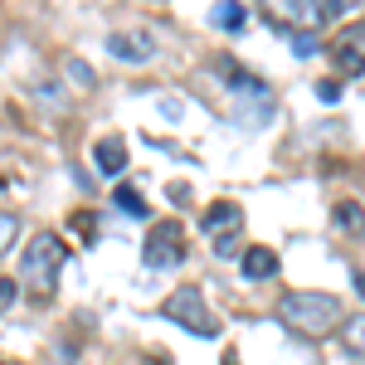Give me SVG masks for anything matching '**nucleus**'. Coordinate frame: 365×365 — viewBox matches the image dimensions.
I'll return each mask as SVG.
<instances>
[{
    "instance_id": "obj_16",
    "label": "nucleus",
    "mask_w": 365,
    "mask_h": 365,
    "mask_svg": "<svg viewBox=\"0 0 365 365\" xmlns=\"http://www.w3.org/2000/svg\"><path fill=\"white\" fill-rule=\"evenodd\" d=\"M15 229H20V220H15V215H5V210H0V253L10 249V239H15Z\"/></svg>"
},
{
    "instance_id": "obj_17",
    "label": "nucleus",
    "mask_w": 365,
    "mask_h": 365,
    "mask_svg": "<svg viewBox=\"0 0 365 365\" xmlns=\"http://www.w3.org/2000/svg\"><path fill=\"white\" fill-rule=\"evenodd\" d=\"M292 49H297L302 58H307V54H317V34H312V29H302V34L292 39Z\"/></svg>"
},
{
    "instance_id": "obj_11",
    "label": "nucleus",
    "mask_w": 365,
    "mask_h": 365,
    "mask_svg": "<svg viewBox=\"0 0 365 365\" xmlns=\"http://www.w3.org/2000/svg\"><path fill=\"white\" fill-rule=\"evenodd\" d=\"M336 225L346 229V234H361V229H365V210L356 205V200H341V205H336Z\"/></svg>"
},
{
    "instance_id": "obj_4",
    "label": "nucleus",
    "mask_w": 365,
    "mask_h": 365,
    "mask_svg": "<svg viewBox=\"0 0 365 365\" xmlns=\"http://www.w3.org/2000/svg\"><path fill=\"white\" fill-rule=\"evenodd\" d=\"M331 58H336V68L346 78H361L365 73V20L346 25L336 39H331Z\"/></svg>"
},
{
    "instance_id": "obj_18",
    "label": "nucleus",
    "mask_w": 365,
    "mask_h": 365,
    "mask_svg": "<svg viewBox=\"0 0 365 365\" xmlns=\"http://www.w3.org/2000/svg\"><path fill=\"white\" fill-rule=\"evenodd\" d=\"M317 98H322V103H336V98H341V83L322 78V83H317Z\"/></svg>"
},
{
    "instance_id": "obj_20",
    "label": "nucleus",
    "mask_w": 365,
    "mask_h": 365,
    "mask_svg": "<svg viewBox=\"0 0 365 365\" xmlns=\"http://www.w3.org/2000/svg\"><path fill=\"white\" fill-rule=\"evenodd\" d=\"M10 297H15V282H0V307H5Z\"/></svg>"
},
{
    "instance_id": "obj_13",
    "label": "nucleus",
    "mask_w": 365,
    "mask_h": 365,
    "mask_svg": "<svg viewBox=\"0 0 365 365\" xmlns=\"http://www.w3.org/2000/svg\"><path fill=\"white\" fill-rule=\"evenodd\" d=\"M346 346H351L356 356H365V317H351V322H346Z\"/></svg>"
},
{
    "instance_id": "obj_15",
    "label": "nucleus",
    "mask_w": 365,
    "mask_h": 365,
    "mask_svg": "<svg viewBox=\"0 0 365 365\" xmlns=\"http://www.w3.org/2000/svg\"><path fill=\"white\" fill-rule=\"evenodd\" d=\"M117 205H122V210H132V215H146V200H141L137 190H127V185L117 190Z\"/></svg>"
},
{
    "instance_id": "obj_3",
    "label": "nucleus",
    "mask_w": 365,
    "mask_h": 365,
    "mask_svg": "<svg viewBox=\"0 0 365 365\" xmlns=\"http://www.w3.org/2000/svg\"><path fill=\"white\" fill-rule=\"evenodd\" d=\"M161 317H170L175 327H185V331H195V336H205V341L220 336V317L200 297V287H175L166 297V307H161Z\"/></svg>"
},
{
    "instance_id": "obj_1",
    "label": "nucleus",
    "mask_w": 365,
    "mask_h": 365,
    "mask_svg": "<svg viewBox=\"0 0 365 365\" xmlns=\"http://www.w3.org/2000/svg\"><path fill=\"white\" fill-rule=\"evenodd\" d=\"M63 258H68V249H63L58 234H34V239L25 244V258H20V282H25L34 297H49L54 282H58Z\"/></svg>"
},
{
    "instance_id": "obj_6",
    "label": "nucleus",
    "mask_w": 365,
    "mask_h": 365,
    "mask_svg": "<svg viewBox=\"0 0 365 365\" xmlns=\"http://www.w3.org/2000/svg\"><path fill=\"white\" fill-rule=\"evenodd\" d=\"M180 253H185V234H180V225H156L141 258H146V268H170Z\"/></svg>"
},
{
    "instance_id": "obj_19",
    "label": "nucleus",
    "mask_w": 365,
    "mask_h": 365,
    "mask_svg": "<svg viewBox=\"0 0 365 365\" xmlns=\"http://www.w3.org/2000/svg\"><path fill=\"white\" fill-rule=\"evenodd\" d=\"M215 253H239V229H234V234H220V239H215Z\"/></svg>"
},
{
    "instance_id": "obj_9",
    "label": "nucleus",
    "mask_w": 365,
    "mask_h": 365,
    "mask_svg": "<svg viewBox=\"0 0 365 365\" xmlns=\"http://www.w3.org/2000/svg\"><path fill=\"white\" fill-rule=\"evenodd\" d=\"M239 268H244V278L263 282V278H273V273H278V253H273V249H263V244H253V249H244Z\"/></svg>"
},
{
    "instance_id": "obj_12",
    "label": "nucleus",
    "mask_w": 365,
    "mask_h": 365,
    "mask_svg": "<svg viewBox=\"0 0 365 365\" xmlns=\"http://www.w3.org/2000/svg\"><path fill=\"white\" fill-rule=\"evenodd\" d=\"M215 25H220V29H239V25H244V10H239L234 0H225V5H215Z\"/></svg>"
},
{
    "instance_id": "obj_21",
    "label": "nucleus",
    "mask_w": 365,
    "mask_h": 365,
    "mask_svg": "<svg viewBox=\"0 0 365 365\" xmlns=\"http://www.w3.org/2000/svg\"><path fill=\"white\" fill-rule=\"evenodd\" d=\"M356 292H361V297H365V273H356Z\"/></svg>"
},
{
    "instance_id": "obj_5",
    "label": "nucleus",
    "mask_w": 365,
    "mask_h": 365,
    "mask_svg": "<svg viewBox=\"0 0 365 365\" xmlns=\"http://www.w3.org/2000/svg\"><path fill=\"white\" fill-rule=\"evenodd\" d=\"M258 10L273 25H322V0H258Z\"/></svg>"
},
{
    "instance_id": "obj_14",
    "label": "nucleus",
    "mask_w": 365,
    "mask_h": 365,
    "mask_svg": "<svg viewBox=\"0 0 365 365\" xmlns=\"http://www.w3.org/2000/svg\"><path fill=\"white\" fill-rule=\"evenodd\" d=\"M356 5H365V0H322V25H327V20H336L341 10H356Z\"/></svg>"
},
{
    "instance_id": "obj_2",
    "label": "nucleus",
    "mask_w": 365,
    "mask_h": 365,
    "mask_svg": "<svg viewBox=\"0 0 365 365\" xmlns=\"http://www.w3.org/2000/svg\"><path fill=\"white\" fill-rule=\"evenodd\" d=\"M278 312L287 327H297L307 336H327L341 322V302L331 292H287V297H278Z\"/></svg>"
},
{
    "instance_id": "obj_10",
    "label": "nucleus",
    "mask_w": 365,
    "mask_h": 365,
    "mask_svg": "<svg viewBox=\"0 0 365 365\" xmlns=\"http://www.w3.org/2000/svg\"><path fill=\"white\" fill-rule=\"evenodd\" d=\"M93 161H98L103 175H122V166H127V146H122V141H98V146H93Z\"/></svg>"
},
{
    "instance_id": "obj_8",
    "label": "nucleus",
    "mask_w": 365,
    "mask_h": 365,
    "mask_svg": "<svg viewBox=\"0 0 365 365\" xmlns=\"http://www.w3.org/2000/svg\"><path fill=\"white\" fill-rule=\"evenodd\" d=\"M239 220H244V210H239L234 200H215V205L205 210V234H215V239H220V234H234Z\"/></svg>"
},
{
    "instance_id": "obj_7",
    "label": "nucleus",
    "mask_w": 365,
    "mask_h": 365,
    "mask_svg": "<svg viewBox=\"0 0 365 365\" xmlns=\"http://www.w3.org/2000/svg\"><path fill=\"white\" fill-rule=\"evenodd\" d=\"M108 49H113V58H122V63H146V58L156 54V39H151L146 29H113V34H108Z\"/></svg>"
}]
</instances>
